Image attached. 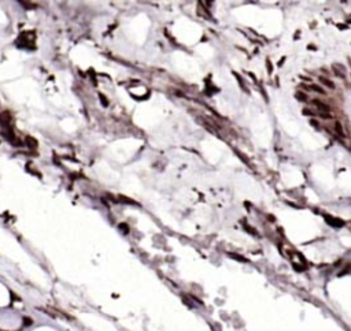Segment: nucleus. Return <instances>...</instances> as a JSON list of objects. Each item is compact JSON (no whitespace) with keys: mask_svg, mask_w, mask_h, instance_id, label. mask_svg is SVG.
Returning a JSON list of instances; mask_svg holds the SVG:
<instances>
[{"mask_svg":"<svg viewBox=\"0 0 351 331\" xmlns=\"http://www.w3.org/2000/svg\"><path fill=\"white\" fill-rule=\"evenodd\" d=\"M313 104H314L315 107H317L318 109H320L321 112H325V114H328L329 111H331V107L328 105V104H325V103H322V101H320V100H317V98H314L313 100Z\"/></svg>","mask_w":351,"mask_h":331,"instance_id":"nucleus-3","label":"nucleus"},{"mask_svg":"<svg viewBox=\"0 0 351 331\" xmlns=\"http://www.w3.org/2000/svg\"><path fill=\"white\" fill-rule=\"evenodd\" d=\"M307 48H309L310 51H315V49H317V48H315V45H313V44H309V45H307Z\"/></svg>","mask_w":351,"mask_h":331,"instance_id":"nucleus-14","label":"nucleus"},{"mask_svg":"<svg viewBox=\"0 0 351 331\" xmlns=\"http://www.w3.org/2000/svg\"><path fill=\"white\" fill-rule=\"evenodd\" d=\"M337 27H339L340 30H346V29H347V25H344V23H337Z\"/></svg>","mask_w":351,"mask_h":331,"instance_id":"nucleus-13","label":"nucleus"},{"mask_svg":"<svg viewBox=\"0 0 351 331\" xmlns=\"http://www.w3.org/2000/svg\"><path fill=\"white\" fill-rule=\"evenodd\" d=\"M266 68H268V73H269V74H273V66H272L270 59H266Z\"/></svg>","mask_w":351,"mask_h":331,"instance_id":"nucleus-9","label":"nucleus"},{"mask_svg":"<svg viewBox=\"0 0 351 331\" xmlns=\"http://www.w3.org/2000/svg\"><path fill=\"white\" fill-rule=\"evenodd\" d=\"M332 70L335 71V74H336L337 77H340V78H344V73H346V67L343 64H340V63H333L332 64Z\"/></svg>","mask_w":351,"mask_h":331,"instance_id":"nucleus-2","label":"nucleus"},{"mask_svg":"<svg viewBox=\"0 0 351 331\" xmlns=\"http://www.w3.org/2000/svg\"><path fill=\"white\" fill-rule=\"evenodd\" d=\"M295 98L298 101H302V103H306L307 100H309V96H307V93L302 92V90H298V92L295 93Z\"/></svg>","mask_w":351,"mask_h":331,"instance_id":"nucleus-5","label":"nucleus"},{"mask_svg":"<svg viewBox=\"0 0 351 331\" xmlns=\"http://www.w3.org/2000/svg\"><path fill=\"white\" fill-rule=\"evenodd\" d=\"M284 60H285V57H281V59H280V62H279V66H280V67H281V66H283V63H284Z\"/></svg>","mask_w":351,"mask_h":331,"instance_id":"nucleus-16","label":"nucleus"},{"mask_svg":"<svg viewBox=\"0 0 351 331\" xmlns=\"http://www.w3.org/2000/svg\"><path fill=\"white\" fill-rule=\"evenodd\" d=\"M325 220L333 227H343L344 226V220H342V219H339V218H335V216L325 215Z\"/></svg>","mask_w":351,"mask_h":331,"instance_id":"nucleus-1","label":"nucleus"},{"mask_svg":"<svg viewBox=\"0 0 351 331\" xmlns=\"http://www.w3.org/2000/svg\"><path fill=\"white\" fill-rule=\"evenodd\" d=\"M318 81L320 82H322V85H325L326 88H329V89H335V84H333V81H331L329 78H325V77H322V75H320L318 77Z\"/></svg>","mask_w":351,"mask_h":331,"instance_id":"nucleus-4","label":"nucleus"},{"mask_svg":"<svg viewBox=\"0 0 351 331\" xmlns=\"http://www.w3.org/2000/svg\"><path fill=\"white\" fill-rule=\"evenodd\" d=\"M244 229L247 230L248 233H251V234H254V235H257L258 233H257V230L255 229H252V227H250V226H247V224H244Z\"/></svg>","mask_w":351,"mask_h":331,"instance_id":"nucleus-11","label":"nucleus"},{"mask_svg":"<svg viewBox=\"0 0 351 331\" xmlns=\"http://www.w3.org/2000/svg\"><path fill=\"white\" fill-rule=\"evenodd\" d=\"M302 114L304 115V116H315V115H318V114H315L313 109H310V108H303L302 109Z\"/></svg>","mask_w":351,"mask_h":331,"instance_id":"nucleus-8","label":"nucleus"},{"mask_svg":"<svg viewBox=\"0 0 351 331\" xmlns=\"http://www.w3.org/2000/svg\"><path fill=\"white\" fill-rule=\"evenodd\" d=\"M318 116L320 118H322V119H332V115H329V114H325V112H321V114H318Z\"/></svg>","mask_w":351,"mask_h":331,"instance_id":"nucleus-12","label":"nucleus"},{"mask_svg":"<svg viewBox=\"0 0 351 331\" xmlns=\"http://www.w3.org/2000/svg\"><path fill=\"white\" fill-rule=\"evenodd\" d=\"M300 78H302V79H304V81H309V82H311V78H310V77H306V75H300Z\"/></svg>","mask_w":351,"mask_h":331,"instance_id":"nucleus-15","label":"nucleus"},{"mask_svg":"<svg viewBox=\"0 0 351 331\" xmlns=\"http://www.w3.org/2000/svg\"><path fill=\"white\" fill-rule=\"evenodd\" d=\"M310 125H311L314 129H320V122H318L317 119H314V118H311V119H310Z\"/></svg>","mask_w":351,"mask_h":331,"instance_id":"nucleus-10","label":"nucleus"},{"mask_svg":"<svg viewBox=\"0 0 351 331\" xmlns=\"http://www.w3.org/2000/svg\"><path fill=\"white\" fill-rule=\"evenodd\" d=\"M310 89L314 90V92H317V93H320V95H325V90H324L322 88H321L320 85H317V84H311V85H310Z\"/></svg>","mask_w":351,"mask_h":331,"instance_id":"nucleus-7","label":"nucleus"},{"mask_svg":"<svg viewBox=\"0 0 351 331\" xmlns=\"http://www.w3.org/2000/svg\"><path fill=\"white\" fill-rule=\"evenodd\" d=\"M335 131H336L342 138H344V130H343V126H342V123H340V122L335 123Z\"/></svg>","mask_w":351,"mask_h":331,"instance_id":"nucleus-6","label":"nucleus"}]
</instances>
